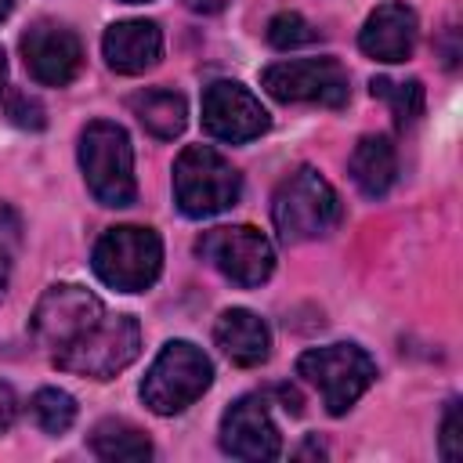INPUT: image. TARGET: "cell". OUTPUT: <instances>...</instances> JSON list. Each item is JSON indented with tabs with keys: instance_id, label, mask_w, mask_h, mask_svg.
<instances>
[{
	"instance_id": "obj_5",
	"label": "cell",
	"mask_w": 463,
	"mask_h": 463,
	"mask_svg": "<svg viewBox=\"0 0 463 463\" xmlns=\"http://www.w3.org/2000/svg\"><path fill=\"white\" fill-rule=\"evenodd\" d=\"M297 376H304L329 416H344L376 380V362L358 344H326L297 358Z\"/></svg>"
},
{
	"instance_id": "obj_23",
	"label": "cell",
	"mask_w": 463,
	"mask_h": 463,
	"mask_svg": "<svg viewBox=\"0 0 463 463\" xmlns=\"http://www.w3.org/2000/svg\"><path fill=\"white\" fill-rule=\"evenodd\" d=\"M7 119H11L14 127H25V130H43V123H47L43 105H40L33 94H25V90H14V94L7 98Z\"/></svg>"
},
{
	"instance_id": "obj_29",
	"label": "cell",
	"mask_w": 463,
	"mask_h": 463,
	"mask_svg": "<svg viewBox=\"0 0 463 463\" xmlns=\"http://www.w3.org/2000/svg\"><path fill=\"white\" fill-rule=\"evenodd\" d=\"M4 80H7V58H4V51H0V94H4Z\"/></svg>"
},
{
	"instance_id": "obj_7",
	"label": "cell",
	"mask_w": 463,
	"mask_h": 463,
	"mask_svg": "<svg viewBox=\"0 0 463 463\" xmlns=\"http://www.w3.org/2000/svg\"><path fill=\"white\" fill-rule=\"evenodd\" d=\"M141 351V326L130 315H101V322H94L83 336H76L72 344H65L61 351H54V365L76 376H90V380H109L119 369H127Z\"/></svg>"
},
{
	"instance_id": "obj_8",
	"label": "cell",
	"mask_w": 463,
	"mask_h": 463,
	"mask_svg": "<svg viewBox=\"0 0 463 463\" xmlns=\"http://www.w3.org/2000/svg\"><path fill=\"white\" fill-rule=\"evenodd\" d=\"M195 253L242 289L260 286L275 268L271 242L250 224H224V228L203 232L195 242Z\"/></svg>"
},
{
	"instance_id": "obj_2",
	"label": "cell",
	"mask_w": 463,
	"mask_h": 463,
	"mask_svg": "<svg viewBox=\"0 0 463 463\" xmlns=\"http://www.w3.org/2000/svg\"><path fill=\"white\" fill-rule=\"evenodd\" d=\"M80 170L101 206H130L137 195L134 148L119 123L94 119L80 134Z\"/></svg>"
},
{
	"instance_id": "obj_12",
	"label": "cell",
	"mask_w": 463,
	"mask_h": 463,
	"mask_svg": "<svg viewBox=\"0 0 463 463\" xmlns=\"http://www.w3.org/2000/svg\"><path fill=\"white\" fill-rule=\"evenodd\" d=\"M22 58H25V69L36 83L65 87L76 80V72L83 65V47L69 25L43 18L22 33Z\"/></svg>"
},
{
	"instance_id": "obj_22",
	"label": "cell",
	"mask_w": 463,
	"mask_h": 463,
	"mask_svg": "<svg viewBox=\"0 0 463 463\" xmlns=\"http://www.w3.org/2000/svg\"><path fill=\"white\" fill-rule=\"evenodd\" d=\"M318 40V29L297 14V11H279L271 22H268V43L275 51H293V47H307Z\"/></svg>"
},
{
	"instance_id": "obj_27",
	"label": "cell",
	"mask_w": 463,
	"mask_h": 463,
	"mask_svg": "<svg viewBox=\"0 0 463 463\" xmlns=\"http://www.w3.org/2000/svg\"><path fill=\"white\" fill-rule=\"evenodd\" d=\"M188 11H199V14H217L228 7V0H184Z\"/></svg>"
},
{
	"instance_id": "obj_3",
	"label": "cell",
	"mask_w": 463,
	"mask_h": 463,
	"mask_svg": "<svg viewBox=\"0 0 463 463\" xmlns=\"http://www.w3.org/2000/svg\"><path fill=\"white\" fill-rule=\"evenodd\" d=\"M239 170L210 145H188L174 163V199L184 217H213L239 203Z\"/></svg>"
},
{
	"instance_id": "obj_25",
	"label": "cell",
	"mask_w": 463,
	"mask_h": 463,
	"mask_svg": "<svg viewBox=\"0 0 463 463\" xmlns=\"http://www.w3.org/2000/svg\"><path fill=\"white\" fill-rule=\"evenodd\" d=\"M18 235H22V221H18V213H14L11 206L0 203V246H4V250L14 246Z\"/></svg>"
},
{
	"instance_id": "obj_30",
	"label": "cell",
	"mask_w": 463,
	"mask_h": 463,
	"mask_svg": "<svg viewBox=\"0 0 463 463\" xmlns=\"http://www.w3.org/2000/svg\"><path fill=\"white\" fill-rule=\"evenodd\" d=\"M11 7H14V0H0V22L11 14Z\"/></svg>"
},
{
	"instance_id": "obj_11",
	"label": "cell",
	"mask_w": 463,
	"mask_h": 463,
	"mask_svg": "<svg viewBox=\"0 0 463 463\" xmlns=\"http://www.w3.org/2000/svg\"><path fill=\"white\" fill-rule=\"evenodd\" d=\"M203 130L217 141L242 145L268 130V112L242 83L217 80L203 90Z\"/></svg>"
},
{
	"instance_id": "obj_15",
	"label": "cell",
	"mask_w": 463,
	"mask_h": 463,
	"mask_svg": "<svg viewBox=\"0 0 463 463\" xmlns=\"http://www.w3.org/2000/svg\"><path fill=\"white\" fill-rule=\"evenodd\" d=\"M101 54H105L109 69H116L123 76H137V72H145V69H152L159 61V54H163V33L148 18L116 22L101 36Z\"/></svg>"
},
{
	"instance_id": "obj_4",
	"label": "cell",
	"mask_w": 463,
	"mask_h": 463,
	"mask_svg": "<svg viewBox=\"0 0 463 463\" xmlns=\"http://www.w3.org/2000/svg\"><path fill=\"white\" fill-rule=\"evenodd\" d=\"M213 380V365L192 340H170L148 365L141 380V402L156 416H174L188 409Z\"/></svg>"
},
{
	"instance_id": "obj_6",
	"label": "cell",
	"mask_w": 463,
	"mask_h": 463,
	"mask_svg": "<svg viewBox=\"0 0 463 463\" xmlns=\"http://www.w3.org/2000/svg\"><path fill=\"white\" fill-rule=\"evenodd\" d=\"M94 275L119 289V293H141L159 279L163 268V242L152 228H137V224H123V228H109L90 257Z\"/></svg>"
},
{
	"instance_id": "obj_17",
	"label": "cell",
	"mask_w": 463,
	"mask_h": 463,
	"mask_svg": "<svg viewBox=\"0 0 463 463\" xmlns=\"http://www.w3.org/2000/svg\"><path fill=\"white\" fill-rule=\"evenodd\" d=\"M347 170H351V181L358 184L362 195L369 199H383L394 184V174H398V156H394V145L391 137L383 134H365L351 159H347Z\"/></svg>"
},
{
	"instance_id": "obj_26",
	"label": "cell",
	"mask_w": 463,
	"mask_h": 463,
	"mask_svg": "<svg viewBox=\"0 0 463 463\" xmlns=\"http://www.w3.org/2000/svg\"><path fill=\"white\" fill-rule=\"evenodd\" d=\"M14 420H18V398H14V391L0 380V434H4Z\"/></svg>"
},
{
	"instance_id": "obj_18",
	"label": "cell",
	"mask_w": 463,
	"mask_h": 463,
	"mask_svg": "<svg viewBox=\"0 0 463 463\" xmlns=\"http://www.w3.org/2000/svg\"><path fill=\"white\" fill-rule=\"evenodd\" d=\"M130 109H134L137 123H141L152 137H159V141L177 137V134L184 130V123H188V105H184V98H181L177 90H163V87L137 90V94L130 98Z\"/></svg>"
},
{
	"instance_id": "obj_14",
	"label": "cell",
	"mask_w": 463,
	"mask_h": 463,
	"mask_svg": "<svg viewBox=\"0 0 463 463\" xmlns=\"http://www.w3.org/2000/svg\"><path fill=\"white\" fill-rule=\"evenodd\" d=\"M416 33H420V22H416V11L405 7V4H380L362 33H358V47L373 58V61H405L416 47Z\"/></svg>"
},
{
	"instance_id": "obj_21",
	"label": "cell",
	"mask_w": 463,
	"mask_h": 463,
	"mask_svg": "<svg viewBox=\"0 0 463 463\" xmlns=\"http://www.w3.org/2000/svg\"><path fill=\"white\" fill-rule=\"evenodd\" d=\"M29 405H33V420L43 434H65L76 420V398L58 387H40Z\"/></svg>"
},
{
	"instance_id": "obj_10",
	"label": "cell",
	"mask_w": 463,
	"mask_h": 463,
	"mask_svg": "<svg viewBox=\"0 0 463 463\" xmlns=\"http://www.w3.org/2000/svg\"><path fill=\"white\" fill-rule=\"evenodd\" d=\"M101 315H105V304L90 289L61 282V286H51L36 300L29 326H33V336L54 354L65 344H72L76 336H83L94 322H101Z\"/></svg>"
},
{
	"instance_id": "obj_28",
	"label": "cell",
	"mask_w": 463,
	"mask_h": 463,
	"mask_svg": "<svg viewBox=\"0 0 463 463\" xmlns=\"http://www.w3.org/2000/svg\"><path fill=\"white\" fill-rule=\"evenodd\" d=\"M7 275H11V260H7V250L0 246V297H4V289H7Z\"/></svg>"
},
{
	"instance_id": "obj_19",
	"label": "cell",
	"mask_w": 463,
	"mask_h": 463,
	"mask_svg": "<svg viewBox=\"0 0 463 463\" xmlns=\"http://www.w3.org/2000/svg\"><path fill=\"white\" fill-rule=\"evenodd\" d=\"M90 449H94V456L112 459V463H141L152 456L148 434L127 420H101L90 430Z\"/></svg>"
},
{
	"instance_id": "obj_9",
	"label": "cell",
	"mask_w": 463,
	"mask_h": 463,
	"mask_svg": "<svg viewBox=\"0 0 463 463\" xmlns=\"http://www.w3.org/2000/svg\"><path fill=\"white\" fill-rule=\"evenodd\" d=\"M260 87L279 101H311V105H326V109H340L351 94L347 69L336 58L275 61L260 72Z\"/></svg>"
},
{
	"instance_id": "obj_1",
	"label": "cell",
	"mask_w": 463,
	"mask_h": 463,
	"mask_svg": "<svg viewBox=\"0 0 463 463\" xmlns=\"http://www.w3.org/2000/svg\"><path fill=\"white\" fill-rule=\"evenodd\" d=\"M344 217L340 195L315 166H297L271 195V221L282 242H311L329 235Z\"/></svg>"
},
{
	"instance_id": "obj_16",
	"label": "cell",
	"mask_w": 463,
	"mask_h": 463,
	"mask_svg": "<svg viewBox=\"0 0 463 463\" xmlns=\"http://www.w3.org/2000/svg\"><path fill=\"white\" fill-rule=\"evenodd\" d=\"M213 340L228 354V362H235L242 369H253V365L268 362V354H271L268 326L246 307H228L213 326Z\"/></svg>"
},
{
	"instance_id": "obj_20",
	"label": "cell",
	"mask_w": 463,
	"mask_h": 463,
	"mask_svg": "<svg viewBox=\"0 0 463 463\" xmlns=\"http://www.w3.org/2000/svg\"><path fill=\"white\" fill-rule=\"evenodd\" d=\"M369 94L391 105V116L398 127H409L423 116V83L420 80H387V76H373Z\"/></svg>"
},
{
	"instance_id": "obj_31",
	"label": "cell",
	"mask_w": 463,
	"mask_h": 463,
	"mask_svg": "<svg viewBox=\"0 0 463 463\" xmlns=\"http://www.w3.org/2000/svg\"><path fill=\"white\" fill-rule=\"evenodd\" d=\"M123 4H141V0H123Z\"/></svg>"
},
{
	"instance_id": "obj_13",
	"label": "cell",
	"mask_w": 463,
	"mask_h": 463,
	"mask_svg": "<svg viewBox=\"0 0 463 463\" xmlns=\"http://www.w3.org/2000/svg\"><path fill=\"white\" fill-rule=\"evenodd\" d=\"M221 449L235 459H275L282 452V438L271 423L264 394H242L224 409Z\"/></svg>"
},
{
	"instance_id": "obj_24",
	"label": "cell",
	"mask_w": 463,
	"mask_h": 463,
	"mask_svg": "<svg viewBox=\"0 0 463 463\" xmlns=\"http://www.w3.org/2000/svg\"><path fill=\"white\" fill-rule=\"evenodd\" d=\"M441 456L449 463H456L463 456V423H459V402H449L445 420H441Z\"/></svg>"
}]
</instances>
